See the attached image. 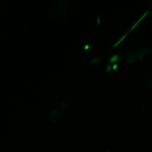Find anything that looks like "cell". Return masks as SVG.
<instances>
[{
    "mask_svg": "<svg viewBox=\"0 0 152 152\" xmlns=\"http://www.w3.org/2000/svg\"><path fill=\"white\" fill-rule=\"evenodd\" d=\"M5 152H12L11 150H10V149H8V150H6V151Z\"/></svg>",
    "mask_w": 152,
    "mask_h": 152,
    "instance_id": "7",
    "label": "cell"
},
{
    "mask_svg": "<svg viewBox=\"0 0 152 152\" xmlns=\"http://www.w3.org/2000/svg\"><path fill=\"white\" fill-rule=\"evenodd\" d=\"M60 113L59 111L57 109H54L52 110L50 113H49V121L52 123H56L57 122L59 119H60Z\"/></svg>",
    "mask_w": 152,
    "mask_h": 152,
    "instance_id": "3",
    "label": "cell"
},
{
    "mask_svg": "<svg viewBox=\"0 0 152 152\" xmlns=\"http://www.w3.org/2000/svg\"><path fill=\"white\" fill-rule=\"evenodd\" d=\"M119 55L116 54V55H114L113 56H112L109 60V61L110 62V63H113V62H118V60L119 59Z\"/></svg>",
    "mask_w": 152,
    "mask_h": 152,
    "instance_id": "6",
    "label": "cell"
},
{
    "mask_svg": "<svg viewBox=\"0 0 152 152\" xmlns=\"http://www.w3.org/2000/svg\"><path fill=\"white\" fill-rule=\"evenodd\" d=\"M149 50L145 48H141L138 50L131 52L124 55V58L128 63H133L136 59H142L149 53Z\"/></svg>",
    "mask_w": 152,
    "mask_h": 152,
    "instance_id": "1",
    "label": "cell"
},
{
    "mask_svg": "<svg viewBox=\"0 0 152 152\" xmlns=\"http://www.w3.org/2000/svg\"><path fill=\"white\" fill-rule=\"evenodd\" d=\"M148 13H149V11H147V12H145V13H144V14H142V16H141V17L138 19V21H137V22H136V23H135V24L132 26V27H131V28L128 31V32H126V34H125L127 36V35H128V34H129L131 31H132V30H134V28L137 26V25H138V24H139V23H140V22H141V21L144 19V18L145 17V15H146L147 14H148Z\"/></svg>",
    "mask_w": 152,
    "mask_h": 152,
    "instance_id": "4",
    "label": "cell"
},
{
    "mask_svg": "<svg viewBox=\"0 0 152 152\" xmlns=\"http://www.w3.org/2000/svg\"><path fill=\"white\" fill-rule=\"evenodd\" d=\"M145 83L148 88H152V74H150L146 77Z\"/></svg>",
    "mask_w": 152,
    "mask_h": 152,
    "instance_id": "5",
    "label": "cell"
},
{
    "mask_svg": "<svg viewBox=\"0 0 152 152\" xmlns=\"http://www.w3.org/2000/svg\"><path fill=\"white\" fill-rule=\"evenodd\" d=\"M107 152H110V151H107Z\"/></svg>",
    "mask_w": 152,
    "mask_h": 152,
    "instance_id": "8",
    "label": "cell"
},
{
    "mask_svg": "<svg viewBox=\"0 0 152 152\" xmlns=\"http://www.w3.org/2000/svg\"><path fill=\"white\" fill-rule=\"evenodd\" d=\"M61 110L62 112L66 115H69L72 113L75 109L74 103L69 99L64 100L60 104Z\"/></svg>",
    "mask_w": 152,
    "mask_h": 152,
    "instance_id": "2",
    "label": "cell"
}]
</instances>
